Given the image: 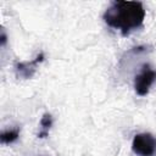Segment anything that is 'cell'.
<instances>
[{"label":"cell","instance_id":"obj_2","mask_svg":"<svg viewBox=\"0 0 156 156\" xmlns=\"http://www.w3.org/2000/svg\"><path fill=\"white\" fill-rule=\"evenodd\" d=\"M132 150L138 156H155L156 136L151 133L135 134L132 141Z\"/></svg>","mask_w":156,"mask_h":156},{"label":"cell","instance_id":"obj_6","mask_svg":"<svg viewBox=\"0 0 156 156\" xmlns=\"http://www.w3.org/2000/svg\"><path fill=\"white\" fill-rule=\"evenodd\" d=\"M20 128H13V129H9L1 133L0 135V140L2 144H11L15 143L18 138H20Z\"/></svg>","mask_w":156,"mask_h":156},{"label":"cell","instance_id":"obj_1","mask_svg":"<svg viewBox=\"0 0 156 156\" xmlns=\"http://www.w3.org/2000/svg\"><path fill=\"white\" fill-rule=\"evenodd\" d=\"M104 22L121 32L123 37L139 29L145 20V9L140 1H113L102 15Z\"/></svg>","mask_w":156,"mask_h":156},{"label":"cell","instance_id":"obj_3","mask_svg":"<svg viewBox=\"0 0 156 156\" xmlns=\"http://www.w3.org/2000/svg\"><path fill=\"white\" fill-rule=\"evenodd\" d=\"M156 82V69L151 68L150 65H143L140 72L134 78V90L139 96L149 94L150 88Z\"/></svg>","mask_w":156,"mask_h":156},{"label":"cell","instance_id":"obj_4","mask_svg":"<svg viewBox=\"0 0 156 156\" xmlns=\"http://www.w3.org/2000/svg\"><path fill=\"white\" fill-rule=\"evenodd\" d=\"M45 58L44 52L40 51L34 60L32 61H26V62H16L15 63V74L17 78H22V79H29L34 76L35 71H37V66L43 62Z\"/></svg>","mask_w":156,"mask_h":156},{"label":"cell","instance_id":"obj_7","mask_svg":"<svg viewBox=\"0 0 156 156\" xmlns=\"http://www.w3.org/2000/svg\"><path fill=\"white\" fill-rule=\"evenodd\" d=\"M6 43H7V35H6L5 29L2 28V29H1V35H0V44H1V46L4 48V46L6 45Z\"/></svg>","mask_w":156,"mask_h":156},{"label":"cell","instance_id":"obj_5","mask_svg":"<svg viewBox=\"0 0 156 156\" xmlns=\"http://www.w3.org/2000/svg\"><path fill=\"white\" fill-rule=\"evenodd\" d=\"M52 123H54L52 116L50 113H44L40 119V132L38 133V138L44 139V138L49 136V130L52 127Z\"/></svg>","mask_w":156,"mask_h":156}]
</instances>
